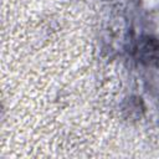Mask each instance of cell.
I'll list each match as a JSON object with an SVG mask.
<instances>
[{"label":"cell","instance_id":"6da1fadb","mask_svg":"<svg viewBox=\"0 0 159 159\" xmlns=\"http://www.w3.org/2000/svg\"><path fill=\"white\" fill-rule=\"evenodd\" d=\"M137 55L140 58V61H145L149 63L158 62L159 61V42H157L155 39L143 37L138 42Z\"/></svg>","mask_w":159,"mask_h":159}]
</instances>
